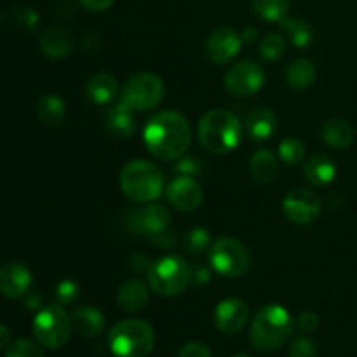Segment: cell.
Masks as SVG:
<instances>
[{
  "label": "cell",
  "mask_w": 357,
  "mask_h": 357,
  "mask_svg": "<svg viewBox=\"0 0 357 357\" xmlns=\"http://www.w3.org/2000/svg\"><path fill=\"white\" fill-rule=\"evenodd\" d=\"M284 215L296 225H309L321 215V201L309 188H295L289 192L282 202Z\"/></svg>",
  "instance_id": "obj_11"
},
{
  "label": "cell",
  "mask_w": 357,
  "mask_h": 357,
  "mask_svg": "<svg viewBox=\"0 0 357 357\" xmlns=\"http://www.w3.org/2000/svg\"><path fill=\"white\" fill-rule=\"evenodd\" d=\"M314 80H316V66L310 59H295L286 70V82L293 89H307L312 86Z\"/></svg>",
  "instance_id": "obj_27"
},
{
  "label": "cell",
  "mask_w": 357,
  "mask_h": 357,
  "mask_svg": "<svg viewBox=\"0 0 357 357\" xmlns=\"http://www.w3.org/2000/svg\"><path fill=\"white\" fill-rule=\"evenodd\" d=\"M37 117L47 128H59L66 117V108L61 98L56 94H44L37 101Z\"/></svg>",
  "instance_id": "obj_26"
},
{
  "label": "cell",
  "mask_w": 357,
  "mask_h": 357,
  "mask_svg": "<svg viewBox=\"0 0 357 357\" xmlns=\"http://www.w3.org/2000/svg\"><path fill=\"white\" fill-rule=\"evenodd\" d=\"M143 139L155 159L176 160L190 146L192 129L180 112H159L146 122Z\"/></svg>",
  "instance_id": "obj_1"
},
{
  "label": "cell",
  "mask_w": 357,
  "mask_h": 357,
  "mask_svg": "<svg viewBox=\"0 0 357 357\" xmlns=\"http://www.w3.org/2000/svg\"><path fill=\"white\" fill-rule=\"evenodd\" d=\"M14 21H16L21 28L31 30V28L37 26L38 14L35 13L33 9H30V7H21V9L14 10Z\"/></svg>",
  "instance_id": "obj_36"
},
{
  "label": "cell",
  "mask_w": 357,
  "mask_h": 357,
  "mask_svg": "<svg viewBox=\"0 0 357 357\" xmlns=\"http://www.w3.org/2000/svg\"><path fill=\"white\" fill-rule=\"evenodd\" d=\"M250 321V307L241 298H225L216 305L215 324L222 333L234 335L244 330Z\"/></svg>",
  "instance_id": "obj_14"
},
{
  "label": "cell",
  "mask_w": 357,
  "mask_h": 357,
  "mask_svg": "<svg viewBox=\"0 0 357 357\" xmlns=\"http://www.w3.org/2000/svg\"><path fill=\"white\" fill-rule=\"evenodd\" d=\"M246 131L257 142L272 138L278 131V117L268 108H257L248 115Z\"/></svg>",
  "instance_id": "obj_21"
},
{
  "label": "cell",
  "mask_w": 357,
  "mask_h": 357,
  "mask_svg": "<svg viewBox=\"0 0 357 357\" xmlns=\"http://www.w3.org/2000/svg\"><path fill=\"white\" fill-rule=\"evenodd\" d=\"M303 176L314 187H324V185L331 183L337 176V166L333 160L326 155L316 153L307 162L303 164Z\"/></svg>",
  "instance_id": "obj_18"
},
{
  "label": "cell",
  "mask_w": 357,
  "mask_h": 357,
  "mask_svg": "<svg viewBox=\"0 0 357 357\" xmlns=\"http://www.w3.org/2000/svg\"><path fill=\"white\" fill-rule=\"evenodd\" d=\"M119 305L128 312H136L142 310L143 307L149 303L150 298V289L145 282L139 279H131V281L124 282L119 289Z\"/></svg>",
  "instance_id": "obj_24"
},
{
  "label": "cell",
  "mask_w": 357,
  "mask_h": 357,
  "mask_svg": "<svg viewBox=\"0 0 357 357\" xmlns=\"http://www.w3.org/2000/svg\"><path fill=\"white\" fill-rule=\"evenodd\" d=\"M162 79L152 72L135 73L122 87V103L132 112H149L159 107L164 100Z\"/></svg>",
  "instance_id": "obj_7"
},
{
  "label": "cell",
  "mask_w": 357,
  "mask_h": 357,
  "mask_svg": "<svg viewBox=\"0 0 357 357\" xmlns=\"http://www.w3.org/2000/svg\"><path fill=\"white\" fill-rule=\"evenodd\" d=\"M13 344L10 342V330L6 326V324H0V352L7 351V347Z\"/></svg>",
  "instance_id": "obj_42"
},
{
  "label": "cell",
  "mask_w": 357,
  "mask_h": 357,
  "mask_svg": "<svg viewBox=\"0 0 357 357\" xmlns=\"http://www.w3.org/2000/svg\"><path fill=\"white\" fill-rule=\"evenodd\" d=\"M166 195L169 204L183 213L195 211L204 199L202 187L197 183V180L192 176H183V174L167 183Z\"/></svg>",
  "instance_id": "obj_13"
},
{
  "label": "cell",
  "mask_w": 357,
  "mask_h": 357,
  "mask_svg": "<svg viewBox=\"0 0 357 357\" xmlns=\"http://www.w3.org/2000/svg\"><path fill=\"white\" fill-rule=\"evenodd\" d=\"M209 246V232L204 229H194L183 237V248L187 253L199 255Z\"/></svg>",
  "instance_id": "obj_32"
},
{
  "label": "cell",
  "mask_w": 357,
  "mask_h": 357,
  "mask_svg": "<svg viewBox=\"0 0 357 357\" xmlns=\"http://www.w3.org/2000/svg\"><path fill=\"white\" fill-rule=\"evenodd\" d=\"M176 171L183 173V176H192V174L199 173V164L194 159H185L181 162H178Z\"/></svg>",
  "instance_id": "obj_41"
},
{
  "label": "cell",
  "mask_w": 357,
  "mask_h": 357,
  "mask_svg": "<svg viewBox=\"0 0 357 357\" xmlns=\"http://www.w3.org/2000/svg\"><path fill=\"white\" fill-rule=\"evenodd\" d=\"M243 38L232 28H218L206 42V56L211 63L222 66L232 61L243 49Z\"/></svg>",
  "instance_id": "obj_12"
},
{
  "label": "cell",
  "mask_w": 357,
  "mask_h": 357,
  "mask_svg": "<svg viewBox=\"0 0 357 357\" xmlns=\"http://www.w3.org/2000/svg\"><path fill=\"white\" fill-rule=\"evenodd\" d=\"M279 164L274 152L264 149L257 150L250 160V173L258 183H271L278 176Z\"/></svg>",
  "instance_id": "obj_25"
},
{
  "label": "cell",
  "mask_w": 357,
  "mask_h": 357,
  "mask_svg": "<svg viewBox=\"0 0 357 357\" xmlns=\"http://www.w3.org/2000/svg\"><path fill=\"white\" fill-rule=\"evenodd\" d=\"M241 38H243V42L253 44V42L258 38V30H257V28H246V30L241 33Z\"/></svg>",
  "instance_id": "obj_43"
},
{
  "label": "cell",
  "mask_w": 357,
  "mask_h": 357,
  "mask_svg": "<svg viewBox=\"0 0 357 357\" xmlns=\"http://www.w3.org/2000/svg\"><path fill=\"white\" fill-rule=\"evenodd\" d=\"M296 326L300 328L305 333H312L319 328V316L316 312H303L298 316V321H296Z\"/></svg>",
  "instance_id": "obj_38"
},
{
  "label": "cell",
  "mask_w": 357,
  "mask_h": 357,
  "mask_svg": "<svg viewBox=\"0 0 357 357\" xmlns=\"http://www.w3.org/2000/svg\"><path fill=\"white\" fill-rule=\"evenodd\" d=\"M42 54L51 59H61L68 56L73 49V38L65 28H49L40 37Z\"/></svg>",
  "instance_id": "obj_16"
},
{
  "label": "cell",
  "mask_w": 357,
  "mask_h": 357,
  "mask_svg": "<svg viewBox=\"0 0 357 357\" xmlns=\"http://www.w3.org/2000/svg\"><path fill=\"white\" fill-rule=\"evenodd\" d=\"M265 82V72L258 63L255 61H241L234 65L229 72L225 73V89L232 96L248 98L253 96L255 93L261 89Z\"/></svg>",
  "instance_id": "obj_10"
},
{
  "label": "cell",
  "mask_w": 357,
  "mask_h": 357,
  "mask_svg": "<svg viewBox=\"0 0 357 357\" xmlns=\"http://www.w3.org/2000/svg\"><path fill=\"white\" fill-rule=\"evenodd\" d=\"M197 138L211 153H229L237 149L243 138L241 121L229 110L213 108L206 112L197 124Z\"/></svg>",
  "instance_id": "obj_3"
},
{
  "label": "cell",
  "mask_w": 357,
  "mask_h": 357,
  "mask_svg": "<svg viewBox=\"0 0 357 357\" xmlns=\"http://www.w3.org/2000/svg\"><path fill=\"white\" fill-rule=\"evenodd\" d=\"M293 317L281 305L264 307L251 321L250 340L257 351L271 354L281 349L293 333Z\"/></svg>",
  "instance_id": "obj_2"
},
{
  "label": "cell",
  "mask_w": 357,
  "mask_h": 357,
  "mask_svg": "<svg viewBox=\"0 0 357 357\" xmlns=\"http://www.w3.org/2000/svg\"><path fill=\"white\" fill-rule=\"evenodd\" d=\"M255 13L265 21H272V23H281L288 17L289 7H291V0H251Z\"/></svg>",
  "instance_id": "obj_28"
},
{
  "label": "cell",
  "mask_w": 357,
  "mask_h": 357,
  "mask_svg": "<svg viewBox=\"0 0 357 357\" xmlns=\"http://www.w3.org/2000/svg\"><path fill=\"white\" fill-rule=\"evenodd\" d=\"M209 261L218 274L225 278H241L250 268L251 257L241 241L222 237L209 248Z\"/></svg>",
  "instance_id": "obj_9"
},
{
  "label": "cell",
  "mask_w": 357,
  "mask_h": 357,
  "mask_svg": "<svg viewBox=\"0 0 357 357\" xmlns=\"http://www.w3.org/2000/svg\"><path fill=\"white\" fill-rule=\"evenodd\" d=\"M149 286L159 296H178L192 281L190 265L178 257L160 258L149 271Z\"/></svg>",
  "instance_id": "obj_6"
},
{
  "label": "cell",
  "mask_w": 357,
  "mask_h": 357,
  "mask_svg": "<svg viewBox=\"0 0 357 357\" xmlns=\"http://www.w3.org/2000/svg\"><path fill=\"white\" fill-rule=\"evenodd\" d=\"M80 291L79 286L73 281H63L59 282L58 288H56V298L61 305H68V303H73L77 298H79Z\"/></svg>",
  "instance_id": "obj_35"
},
{
  "label": "cell",
  "mask_w": 357,
  "mask_h": 357,
  "mask_svg": "<svg viewBox=\"0 0 357 357\" xmlns=\"http://www.w3.org/2000/svg\"><path fill=\"white\" fill-rule=\"evenodd\" d=\"M72 326L79 331L82 337L93 338L105 331V317L98 309L89 305L77 307L72 312Z\"/></svg>",
  "instance_id": "obj_17"
},
{
  "label": "cell",
  "mask_w": 357,
  "mask_h": 357,
  "mask_svg": "<svg viewBox=\"0 0 357 357\" xmlns=\"http://www.w3.org/2000/svg\"><path fill=\"white\" fill-rule=\"evenodd\" d=\"M31 272L21 264H6L0 267V293L7 298L26 295L31 286Z\"/></svg>",
  "instance_id": "obj_15"
},
{
  "label": "cell",
  "mask_w": 357,
  "mask_h": 357,
  "mask_svg": "<svg viewBox=\"0 0 357 357\" xmlns=\"http://www.w3.org/2000/svg\"><path fill=\"white\" fill-rule=\"evenodd\" d=\"M178 357H213L211 351L206 347L201 342H190L185 347H181V351L178 352Z\"/></svg>",
  "instance_id": "obj_37"
},
{
  "label": "cell",
  "mask_w": 357,
  "mask_h": 357,
  "mask_svg": "<svg viewBox=\"0 0 357 357\" xmlns=\"http://www.w3.org/2000/svg\"><path fill=\"white\" fill-rule=\"evenodd\" d=\"M38 303H40V298H37V296H28L26 298L28 309H37Z\"/></svg>",
  "instance_id": "obj_44"
},
{
  "label": "cell",
  "mask_w": 357,
  "mask_h": 357,
  "mask_svg": "<svg viewBox=\"0 0 357 357\" xmlns=\"http://www.w3.org/2000/svg\"><path fill=\"white\" fill-rule=\"evenodd\" d=\"M131 265L132 271L138 272V274H149L150 267H152V261H150L145 255H135Z\"/></svg>",
  "instance_id": "obj_40"
},
{
  "label": "cell",
  "mask_w": 357,
  "mask_h": 357,
  "mask_svg": "<svg viewBox=\"0 0 357 357\" xmlns=\"http://www.w3.org/2000/svg\"><path fill=\"white\" fill-rule=\"evenodd\" d=\"M282 23V30L289 35L293 44L296 47H307V45L312 44V38H314V30L307 21L302 20H296V17H286Z\"/></svg>",
  "instance_id": "obj_29"
},
{
  "label": "cell",
  "mask_w": 357,
  "mask_h": 357,
  "mask_svg": "<svg viewBox=\"0 0 357 357\" xmlns=\"http://www.w3.org/2000/svg\"><path fill=\"white\" fill-rule=\"evenodd\" d=\"M286 52V40L278 33L265 35L264 40L260 42V54L267 61H278L284 56Z\"/></svg>",
  "instance_id": "obj_31"
},
{
  "label": "cell",
  "mask_w": 357,
  "mask_h": 357,
  "mask_svg": "<svg viewBox=\"0 0 357 357\" xmlns=\"http://www.w3.org/2000/svg\"><path fill=\"white\" fill-rule=\"evenodd\" d=\"M171 215L162 204H149L136 215V225L142 232L159 236L169 227Z\"/></svg>",
  "instance_id": "obj_19"
},
{
  "label": "cell",
  "mask_w": 357,
  "mask_h": 357,
  "mask_svg": "<svg viewBox=\"0 0 357 357\" xmlns=\"http://www.w3.org/2000/svg\"><path fill=\"white\" fill-rule=\"evenodd\" d=\"M155 344V333L142 319H126L115 324L108 335V345L115 357H149Z\"/></svg>",
  "instance_id": "obj_5"
},
{
  "label": "cell",
  "mask_w": 357,
  "mask_h": 357,
  "mask_svg": "<svg viewBox=\"0 0 357 357\" xmlns=\"http://www.w3.org/2000/svg\"><path fill=\"white\" fill-rule=\"evenodd\" d=\"M121 188L126 197L135 202H152L162 195L166 176L150 160H131L121 171Z\"/></svg>",
  "instance_id": "obj_4"
},
{
  "label": "cell",
  "mask_w": 357,
  "mask_h": 357,
  "mask_svg": "<svg viewBox=\"0 0 357 357\" xmlns=\"http://www.w3.org/2000/svg\"><path fill=\"white\" fill-rule=\"evenodd\" d=\"M279 157L288 166L302 164L305 159V145L298 138H286L279 145Z\"/></svg>",
  "instance_id": "obj_30"
},
{
  "label": "cell",
  "mask_w": 357,
  "mask_h": 357,
  "mask_svg": "<svg viewBox=\"0 0 357 357\" xmlns=\"http://www.w3.org/2000/svg\"><path fill=\"white\" fill-rule=\"evenodd\" d=\"M105 129H107L108 135H112L114 138H119V139L131 138L136 131V122H135V117H132L131 108L126 107L124 103L112 108L107 115Z\"/></svg>",
  "instance_id": "obj_20"
},
{
  "label": "cell",
  "mask_w": 357,
  "mask_h": 357,
  "mask_svg": "<svg viewBox=\"0 0 357 357\" xmlns=\"http://www.w3.org/2000/svg\"><path fill=\"white\" fill-rule=\"evenodd\" d=\"M234 357H250V356H246V354H239V356H234Z\"/></svg>",
  "instance_id": "obj_45"
},
{
  "label": "cell",
  "mask_w": 357,
  "mask_h": 357,
  "mask_svg": "<svg viewBox=\"0 0 357 357\" xmlns=\"http://www.w3.org/2000/svg\"><path fill=\"white\" fill-rule=\"evenodd\" d=\"M72 317L59 303L44 307L33 319V337L47 349H61L70 340Z\"/></svg>",
  "instance_id": "obj_8"
},
{
  "label": "cell",
  "mask_w": 357,
  "mask_h": 357,
  "mask_svg": "<svg viewBox=\"0 0 357 357\" xmlns=\"http://www.w3.org/2000/svg\"><path fill=\"white\" fill-rule=\"evenodd\" d=\"M321 136L324 143L331 149L344 150L352 145L354 142V129L344 119H330L321 128Z\"/></svg>",
  "instance_id": "obj_23"
},
{
  "label": "cell",
  "mask_w": 357,
  "mask_h": 357,
  "mask_svg": "<svg viewBox=\"0 0 357 357\" xmlns=\"http://www.w3.org/2000/svg\"><path fill=\"white\" fill-rule=\"evenodd\" d=\"M289 357H317V347L310 338L298 337L289 345Z\"/></svg>",
  "instance_id": "obj_34"
},
{
  "label": "cell",
  "mask_w": 357,
  "mask_h": 357,
  "mask_svg": "<svg viewBox=\"0 0 357 357\" xmlns=\"http://www.w3.org/2000/svg\"><path fill=\"white\" fill-rule=\"evenodd\" d=\"M119 82L110 73H96L86 84V94L93 103L107 105L117 96Z\"/></svg>",
  "instance_id": "obj_22"
},
{
  "label": "cell",
  "mask_w": 357,
  "mask_h": 357,
  "mask_svg": "<svg viewBox=\"0 0 357 357\" xmlns=\"http://www.w3.org/2000/svg\"><path fill=\"white\" fill-rule=\"evenodd\" d=\"M79 2L84 9L91 10V13H103L114 6L115 0H79Z\"/></svg>",
  "instance_id": "obj_39"
},
{
  "label": "cell",
  "mask_w": 357,
  "mask_h": 357,
  "mask_svg": "<svg viewBox=\"0 0 357 357\" xmlns=\"http://www.w3.org/2000/svg\"><path fill=\"white\" fill-rule=\"evenodd\" d=\"M6 357H45L42 349L38 347L35 342L26 340V338H20L14 340L13 344L7 347Z\"/></svg>",
  "instance_id": "obj_33"
}]
</instances>
